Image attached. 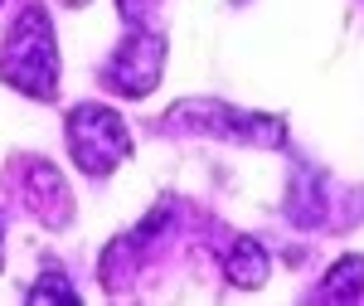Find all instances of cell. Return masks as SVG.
Segmentation results:
<instances>
[{"label": "cell", "instance_id": "6da1fadb", "mask_svg": "<svg viewBox=\"0 0 364 306\" xmlns=\"http://www.w3.org/2000/svg\"><path fill=\"white\" fill-rule=\"evenodd\" d=\"M0 78L25 93V97H54L58 93V49H54V25L39 5L15 15V25L0 44Z\"/></svg>", "mask_w": 364, "mask_h": 306}, {"label": "cell", "instance_id": "7a4b0ae2", "mask_svg": "<svg viewBox=\"0 0 364 306\" xmlns=\"http://www.w3.org/2000/svg\"><path fill=\"white\" fill-rule=\"evenodd\" d=\"M68 156L83 175H112L132 156V132L112 107L102 102H78L68 112Z\"/></svg>", "mask_w": 364, "mask_h": 306}, {"label": "cell", "instance_id": "3957f363", "mask_svg": "<svg viewBox=\"0 0 364 306\" xmlns=\"http://www.w3.org/2000/svg\"><path fill=\"white\" fill-rule=\"evenodd\" d=\"M185 122V132H199V137H219V141H238V146H282L287 132H282L277 117H262V112H243L228 107L219 97H195V102H175L166 112V127Z\"/></svg>", "mask_w": 364, "mask_h": 306}, {"label": "cell", "instance_id": "277c9868", "mask_svg": "<svg viewBox=\"0 0 364 306\" xmlns=\"http://www.w3.org/2000/svg\"><path fill=\"white\" fill-rule=\"evenodd\" d=\"M161 63H166V49H161V34H151V29H132L122 44H117V54L107 58V68H102V83L122 93V97H146L156 78H161Z\"/></svg>", "mask_w": 364, "mask_h": 306}, {"label": "cell", "instance_id": "5b68a950", "mask_svg": "<svg viewBox=\"0 0 364 306\" xmlns=\"http://www.w3.org/2000/svg\"><path fill=\"white\" fill-rule=\"evenodd\" d=\"M25 199H29V209L49 223V228H63V223L73 219V209H68V185H63V175H58L49 161L29 166V175H25Z\"/></svg>", "mask_w": 364, "mask_h": 306}, {"label": "cell", "instance_id": "8992f818", "mask_svg": "<svg viewBox=\"0 0 364 306\" xmlns=\"http://www.w3.org/2000/svg\"><path fill=\"white\" fill-rule=\"evenodd\" d=\"M267 268H272V258H267V248H262L257 238H228V248H224L228 282H238V287H262V282H267Z\"/></svg>", "mask_w": 364, "mask_h": 306}, {"label": "cell", "instance_id": "52a82bcc", "mask_svg": "<svg viewBox=\"0 0 364 306\" xmlns=\"http://www.w3.org/2000/svg\"><path fill=\"white\" fill-rule=\"evenodd\" d=\"M360 292H364V258L355 253V258H340L311 297H316V302H355Z\"/></svg>", "mask_w": 364, "mask_h": 306}, {"label": "cell", "instance_id": "ba28073f", "mask_svg": "<svg viewBox=\"0 0 364 306\" xmlns=\"http://www.w3.org/2000/svg\"><path fill=\"white\" fill-rule=\"evenodd\" d=\"M29 302H78V292L68 287V278H63L58 268H49L44 278L29 287Z\"/></svg>", "mask_w": 364, "mask_h": 306}, {"label": "cell", "instance_id": "9c48e42d", "mask_svg": "<svg viewBox=\"0 0 364 306\" xmlns=\"http://www.w3.org/2000/svg\"><path fill=\"white\" fill-rule=\"evenodd\" d=\"M117 5H122V15H127V20H136V15H141V5H146V0H117Z\"/></svg>", "mask_w": 364, "mask_h": 306}, {"label": "cell", "instance_id": "30bf717a", "mask_svg": "<svg viewBox=\"0 0 364 306\" xmlns=\"http://www.w3.org/2000/svg\"><path fill=\"white\" fill-rule=\"evenodd\" d=\"M63 5H87V0H63Z\"/></svg>", "mask_w": 364, "mask_h": 306}, {"label": "cell", "instance_id": "8fae6325", "mask_svg": "<svg viewBox=\"0 0 364 306\" xmlns=\"http://www.w3.org/2000/svg\"><path fill=\"white\" fill-rule=\"evenodd\" d=\"M0 238H5V214H0Z\"/></svg>", "mask_w": 364, "mask_h": 306}]
</instances>
